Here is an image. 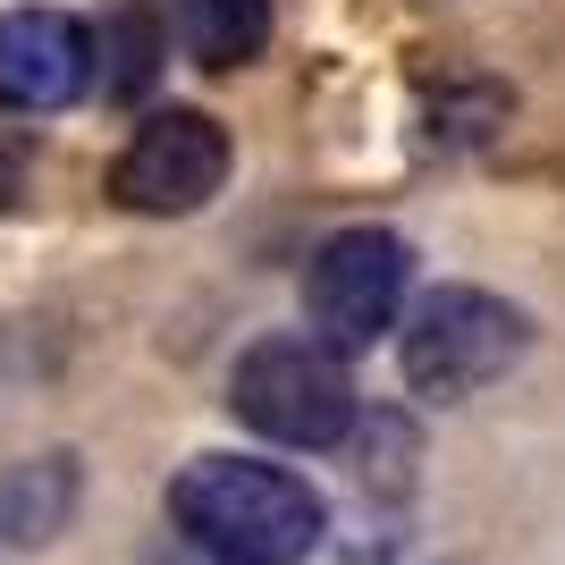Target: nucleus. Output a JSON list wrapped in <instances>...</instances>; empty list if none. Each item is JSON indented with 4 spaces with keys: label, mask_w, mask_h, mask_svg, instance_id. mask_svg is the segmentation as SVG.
Segmentation results:
<instances>
[{
    "label": "nucleus",
    "mask_w": 565,
    "mask_h": 565,
    "mask_svg": "<svg viewBox=\"0 0 565 565\" xmlns=\"http://www.w3.org/2000/svg\"><path fill=\"white\" fill-rule=\"evenodd\" d=\"M169 523L220 565H305L321 548L330 507L287 465H262V456H194L169 481Z\"/></svg>",
    "instance_id": "obj_1"
},
{
    "label": "nucleus",
    "mask_w": 565,
    "mask_h": 565,
    "mask_svg": "<svg viewBox=\"0 0 565 565\" xmlns=\"http://www.w3.org/2000/svg\"><path fill=\"white\" fill-rule=\"evenodd\" d=\"M405 287H414V245L388 228H338L305 270V312L330 347H372L397 330Z\"/></svg>",
    "instance_id": "obj_4"
},
{
    "label": "nucleus",
    "mask_w": 565,
    "mask_h": 565,
    "mask_svg": "<svg viewBox=\"0 0 565 565\" xmlns=\"http://www.w3.org/2000/svg\"><path fill=\"white\" fill-rule=\"evenodd\" d=\"M236 423L279 448H338L354 430V380L330 338H262L228 372Z\"/></svg>",
    "instance_id": "obj_2"
},
{
    "label": "nucleus",
    "mask_w": 565,
    "mask_h": 565,
    "mask_svg": "<svg viewBox=\"0 0 565 565\" xmlns=\"http://www.w3.org/2000/svg\"><path fill=\"white\" fill-rule=\"evenodd\" d=\"M532 347V321H523L507 296H490V287H439V296H423V312L405 321V388L414 397H472V388H490L515 354Z\"/></svg>",
    "instance_id": "obj_3"
},
{
    "label": "nucleus",
    "mask_w": 565,
    "mask_h": 565,
    "mask_svg": "<svg viewBox=\"0 0 565 565\" xmlns=\"http://www.w3.org/2000/svg\"><path fill=\"white\" fill-rule=\"evenodd\" d=\"M228 178V136H220V118L203 110H152L127 136L110 169V194L127 212H152V220H178V212H203Z\"/></svg>",
    "instance_id": "obj_5"
},
{
    "label": "nucleus",
    "mask_w": 565,
    "mask_h": 565,
    "mask_svg": "<svg viewBox=\"0 0 565 565\" xmlns=\"http://www.w3.org/2000/svg\"><path fill=\"white\" fill-rule=\"evenodd\" d=\"M178 43H186L194 68H245L270 43V0H178Z\"/></svg>",
    "instance_id": "obj_7"
},
{
    "label": "nucleus",
    "mask_w": 565,
    "mask_h": 565,
    "mask_svg": "<svg viewBox=\"0 0 565 565\" xmlns=\"http://www.w3.org/2000/svg\"><path fill=\"white\" fill-rule=\"evenodd\" d=\"M76 507V472L68 456H51V465H25L18 481H0V548L9 541H51Z\"/></svg>",
    "instance_id": "obj_8"
},
{
    "label": "nucleus",
    "mask_w": 565,
    "mask_h": 565,
    "mask_svg": "<svg viewBox=\"0 0 565 565\" xmlns=\"http://www.w3.org/2000/svg\"><path fill=\"white\" fill-rule=\"evenodd\" d=\"M94 76V34L68 9H9L0 18V110H68Z\"/></svg>",
    "instance_id": "obj_6"
}]
</instances>
